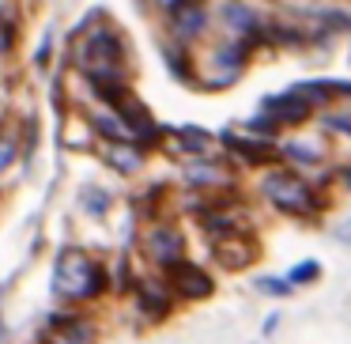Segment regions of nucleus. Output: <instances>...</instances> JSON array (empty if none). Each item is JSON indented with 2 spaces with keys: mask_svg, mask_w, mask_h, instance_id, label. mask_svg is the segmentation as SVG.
Here are the masks:
<instances>
[{
  "mask_svg": "<svg viewBox=\"0 0 351 344\" xmlns=\"http://www.w3.org/2000/svg\"><path fill=\"white\" fill-rule=\"evenodd\" d=\"M102 284H106V273H102V265L91 253L76 250V246H64V250L57 253L53 291L61 299H91L102 291Z\"/></svg>",
  "mask_w": 351,
  "mask_h": 344,
  "instance_id": "nucleus-1",
  "label": "nucleus"
},
{
  "mask_svg": "<svg viewBox=\"0 0 351 344\" xmlns=\"http://www.w3.org/2000/svg\"><path fill=\"white\" fill-rule=\"evenodd\" d=\"M121 57H125L121 38L110 31H95L80 46V61H84L91 84H121Z\"/></svg>",
  "mask_w": 351,
  "mask_h": 344,
  "instance_id": "nucleus-2",
  "label": "nucleus"
},
{
  "mask_svg": "<svg viewBox=\"0 0 351 344\" xmlns=\"http://www.w3.org/2000/svg\"><path fill=\"white\" fill-rule=\"evenodd\" d=\"M261 193L287 216H310L317 208L310 182H302L295 170H268L265 182H261Z\"/></svg>",
  "mask_w": 351,
  "mask_h": 344,
  "instance_id": "nucleus-3",
  "label": "nucleus"
},
{
  "mask_svg": "<svg viewBox=\"0 0 351 344\" xmlns=\"http://www.w3.org/2000/svg\"><path fill=\"white\" fill-rule=\"evenodd\" d=\"M140 246H144L147 261H155L159 268L178 265L182 253H185V238H182V231H178L174 223H152V227L144 231V242Z\"/></svg>",
  "mask_w": 351,
  "mask_h": 344,
  "instance_id": "nucleus-4",
  "label": "nucleus"
},
{
  "mask_svg": "<svg viewBox=\"0 0 351 344\" xmlns=\"http://www.w3.org/2000/svg\"><path fill=\"white\" fill-rule=\"evenodd\" d=\"M212 253H215V265L227 268V273H242L257 261V242H253L245 231H230V235L212 238Z\"/></svg>",
  "mask_w": 351,
  "mask_h": 344,
  "instance_id": "nucleus-5",
  "label": "nucleus"
},
{
  "mask_svg": "<svg viewBox=\"0 0 351 344\" xmlns=\"http://www.w3.org/2000/svg\"><path fill=\"white\" fill-rule=\"evenodd\" d=\"M167 280H170V291H174L178 299H189V303H197V299H208L215 291L212 276L204 273V268L189 265V261H178V265L167 268Z\"/></svg>",
  "mask_w": 351,
  "mask_h": 344,
  "instance_id": "nucleus-6",
  "label": "nucleus"
},
{
  "mask_svg": "<svg viewBox=\"0 0 351 344\" xmlns=\"http://www.w3.org/2000/svg\"><path fill=\"white\" fill-rule=\"evenodd\" d=\"M46 344H95V325L80 314H57L46 325Z\"/></svg>",
  "mask_w": 351,
  "mask_h": 344,
  "instance_id": "nucleus-7",
  "label": "nucleus"
},
{
  "mask_svg": "<svg viewBox=\"0 0 351 344\" xmlns=\"http://www.w3.org/2000/svg\"><path fill=\"white\" fill-rule=\"evenodd\" d=\"M265 110H268V122L272 125H302L306 117H310L313 102L298 91H287V95H280V99H268Z\"/></svg>",
  "mask_w": 351,
  "mask_h": 344,
  "instance_id": "nucleus-8",
  "label": "nucleus"
},
{
  "mask_svg": "<svg viewBox=\"0 0 351 344\" xmlns=\"http://www.w3.org/2000/svg\"><path fill=\"white\" fill-rule=\"evenodd\" d=\"M170 19H174V31L182 34V38H189V34H200L208 23L204 8H200L197 0H178L174 8H170Z\"/></svg>",
  "mask_w": 351,
  "mask_h": 344,
  "instance_id": "nucleus-9",
  "label": "nucleus"
},
{
  "mask_svg": "<svg viewBox=\"0 0 351 344\" xmlns=\"http://www.w3.org/2000/svg\"><path fill=\"white\" fill-rule=\"evenodd\" d=\"M136 303H140V310H147L152 318H162V314L170 310V291L155 280H140L136 284Z\"/></svg>",
  "mask_w": 351,
  "mask_h": 344,
  "instance_id": "nucleus-10",
  "label": "nucleus"
},
{
  "mask_svg": "<svg viewBox=\"0 0 351 344\" xmlns=\"http://www.w3.org/2000/svg\"><path fill=\"white\" fill-rule=\"evenodd\" d=\"M223 140H227V148L238 152L245 163H272L276 155H280L272 144H265V140H250V137H223Z\"/></svg>",
  "mask_w": 351,
  "mask_h": 344,
  "instance_id": "nucleus-11",
  "label": "nucleus"
},
{
  "mask_svg": "<svg viewBox=\"0 0 351 344\" xmlns=\"http://www.w3.org/2000/svg\"><path fill=\"white\" fill-rule=\"evenodd\" d=\"M106 163L114 170H121V174H136V170L144 167V152H140L136 144H110L106 148Z\"/></svg>",
  "mask_w": 351,
  "mask_h": 344,
  "instance_id": "nucleus-12",
  "label": "nucleus"
},
{
  "mask_svg": "<svg viewBox=\"0 0 351 344\" xmlns=\"http://www.w3.org/2000/svg\"><path fill=\"white\" fill-rule=\"evenodd\" d=\"M185 178H189V185H230V170L215 167V163H193Z\"/></svg>",
  "mask_w": 351,
  "mask_h": 344,
  "instance_id": "nucleus-13",
  "label": "nucleus"
},
{
  "mask_svg": "<svg viewBox=\"0 0 351 344\" xmlns=\"http://www.w3.org/2000/svg\"><path fill=\"white\" fill-rule=\"evenodd\" d=\"M91 125H95V129H99L106 140H114V144H129V140H132V129L121 122V117H114V114H95Z\"/></svg>",
  "mask_w": 351,
  "mask_h": 344,
  "instance_id": "nucleus-14",
  "label": "nucleus"
},
{
  "mask_svg": "<svg viewBox=\"0 0 351 344\" xmlns=\"http://www.w3.org/2000/svg\"><path fill=\"white\" fill-rule=\"evenodd\" d=\"M223 19H227L234 31H253V27H257V12H250L245 4H227Z\"/></svg>",
  "mask_w": 351,
  "mask_h": 344,
  "instance_id": "nucleus-15",
  "label": "nucleus"
},
{
  "mask_svg": "<svg viewBox=\"0 0 351 344\" xmlns=\"http://www.w3.org/2000/svg\"><path fill=\"white\" fill-rule=\"evenodd\" d=\"M178 148H182V152H204V148H208V133L182 129V133H178Z\"/></svg>",
  "mask_w": 351,
  "mask_h": 344,
  "instance_id": "nucleus-16",
  "label": "nucleus"
},
{
  "mask_svg": "<svg viewBox=\"0 0 351 344\" xmlns=\"http://www.w3.org/2000/svg\"><path fill=\"white\" fill-rule=\"evenodd\" d=\"M317 276H321L317 261H302V265H295L287 273V280H291V288H295V284H310V280H317Z\"/></svg>",
  "mask_w": 351,
  "mask_h": 344,
  "instance_id": "nucleus-17",
  "label": "nucleus"
},
{
  "mask_svg": "<svg viewBox=\"0 0 351 344\" xmlns=\"http://www.w3.org/2000/svg\"><path fill=\"white\" fill-rule=\"evenodd\" d=\"M280 155H287V159H298V163H317V159H321V152H313V148H306V144H287Z\"/></svg>",
  "mask_w": 351,
  "mask_h": 344,
  "instance_id": "nucleus-18",
  "label": "nucleus"
},
{
  "mask_svg": "<svg viewBox=\"0 0 351 344\" xmlns=\"http://www.w3.org/2000/svg\"><path fill=\"white\" fill-rule=\"evenodd\" d=\"M12 159H16V140H0V170H8L12 167Z\"/></svg>",
  "mask_w": 351,
  "mask_h": 344,
  "instance_id": "nucleus-19",
  "label": "nucleus"
},
{
  "mask_svg": "<svg viewBox=\"0 0 351 344\" xmlns=\"http://www.w3.org/2000/svg\"><path fill=\"white\" fill-rule=\"evenodd\" d=\"M261 291H272V295H287L291 280H261Z\"/></svg>",
  "mask_w": 351,
  "mask_h": 344,
  "instance_id": "nucleus-20",
  "label": "nucleus"
},
{
  "mask_svg": "<svg viewBox=\"0 0 351 344\" xmlns=\"http://www.w3.org/2000/svg\"><path fill=\"white\" fill-rule=\"evenodd\" d=\"M87 205H91V208H95V216H99L102 208H106V197H102V193L95 190V193H87Z\"/></svg>",
  "mask_w": 351,
  "mask_h": 344,
  "instance_id": "nucleus-21",
  "label": "nucleus"
},
{
  "mask_svg": "<svg viewBox=\"0 0 351 344\" xmlns=\"http://www.w3.org/2000/svg\"><path fill=\"white\" fill-rule=\"evenodd\" d=\"M336 238H340V242H348V246H351V220H343L340 227H336Z\"/></svg>",
  "mask_w": 351,
  "mask_h": 344,
  "instance_id": "nucleus-22",
  "label": "nucleus"
}]
</instances>
